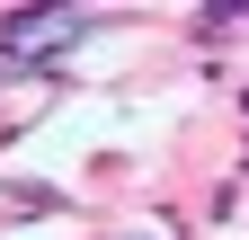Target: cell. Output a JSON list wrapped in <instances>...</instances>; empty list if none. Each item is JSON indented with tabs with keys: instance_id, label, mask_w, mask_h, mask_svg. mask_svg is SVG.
Segmentation results:
<instances>
[{
	"instance_id": "obj_1",
	"label": "cell",
	"mask_w": 249,
	"mask_h": 240,
	"mask_svg": "<svg viewBox=\"0 0 249 240\" xmlns=\"http://www.w3.org/2000/svg\"><path fill=\"white\" fill-rule=\"evenodd\" d=\"M89 27H98L89 9H18L9 36H0V71H36V63H53V53H71Z\"/></svg>"
}]
</instances>
